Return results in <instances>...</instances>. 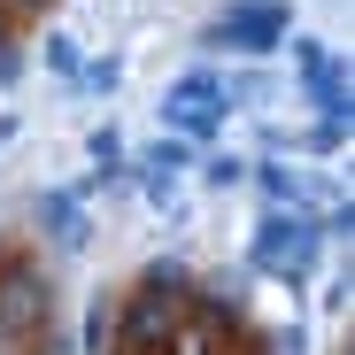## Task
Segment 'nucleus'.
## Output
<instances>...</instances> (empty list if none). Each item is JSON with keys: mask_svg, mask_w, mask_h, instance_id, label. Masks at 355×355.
Segmentation results:
<instances>
[{"mask_svg": "<svg viewBox=\"0 0 355 355\" xmlns=\"http://www.w3.org/2000/svg\"><path fill=\"white\" fill-rule=\"evenodd\" d=\"M39 224L54 248H85V216H78V193H46L39 201Z\"/></svg>", "mask_w": 355, "mask_h": 355, "instance_id": "423d86ee", "label": "nucleus"}, {"mask_svg": "<svg viewBox=\"0 0 355 355\" xmlns=\"http://www.w3.org/2000/svg\"><path fill=\"white\" fill-rule=\"evenodd\" d=\"M78 85H85V93H116V85H124V62H116V54H101V62H78Z\"/></svg>", "mask_w": 355, "mask_h": 355, "instance_id": "9d476101", "label": "nucleus"}, {"mask_svg": "<svg viewBox=\"0 0 355 355\" xmlns=\"http://www.w3.org/2000/svg\"><path fill=\"white\" fill-rule=\"evenodd\" d=\"M201 155H193V139H178V132H162L155 147H147V170H162V178H178V170H193Z\"/></svg>", "mask_w": 355, "mask_h": 355, "instance_id": "0eeeda50", "label": "nucleus"}, {"mask_svg": "<svg viewBox=\"0 0 355 355\" xmlns=\"http://www.w3.org/2000/svg\"><path fill=\"white\" fill-rule=\"evenodd\" d=\"M46 70H62V78H78V46H70L62 31H46Z\"/></svg>", "mask_w": 355, "mask_h": 355, "instance_id": "f8f14e48", "label": "nucleus"}, {"mask_svg": "<svg viewBox=\"0 0 355 355\" xmlns=\"http://www.w3.org/2000/svg\"><path fill=\"white\" fill-rule=\"evenodd\" d=\"M139 193H147V201H170V193H178V178H162V170H139Z\"/></svg>", "mask_w": 355, "mask_h": 355, "instance_id": "ddd939ff", "label": "nucleus"}, {"mask_svg": "<svg viewBox=\"0 0 355 355\" xmlns=\"http://www.w3.org/2000/svg\"><path fill=\"white\" fill-rule=\"evenodd\" d=\"M85 347H93V355L116 347V293H93V309H85Z\"/></svg>", "mask_w": 355, "mask_h": 355, "instance_id": "6e6552de", "label": "nucleus"}, {"mask_svg": "<svg viewBox=\"0 0 355 355\" xmlns=\"http://www.w3.org/2000/svg\"><path fill=\"white\" fill-rule=\"evenodd\" d=\"M8 139H16V116H0V147H8Z\"/></svg>", "mask_w": 355, "mask_h": 355, "instance_id": "2eb2a0df", "label": "nucleus"}, {"mask_svg": "<svg viewBox=\"0 0 355 355\" xmlns=\"http://www.w3.org/2000/svg\"><path fill=\"white\" fill-rule=\"evenodd\" d=\"M108 355H132V347H108Z\"/></svg>", "mask_w": 355, "mask_h": 355, "instance_id": "f3484780", "label": "nucleus"}, {"mask_svg": "<svg viewBox=\"0 0 355 355\" xmlns=\"http://www.w3.org/2000/svg\"><path fill=\"white\" fill-rule=\"evenodd\" d=\"M255 355H278V347H255Z\"/></svg>", "mask_w": 355, "mask_h": 355, "instance_id": "a211bd4d", "label": "nucleus"}, {"mask_svg": "<svg viewBox=\"0 0 355 355\" xmlns=\"http://www.w3.org/2000/svg\"><path fill=\"white\" fill-rule=\"evenodd\" d=\"M248 263H255V278H317V263H324V232H317V216H263L255 224V240H248Z\"/></svg>", "mask_w": 355, "mask_h": 355, "instance_id": "f257e3e1", "label": "nucleus"}, {"mask_svg": "<svg viewBox=\"0 0 355 355\" xmlns=\"http://www.w3.org/2000/svg\"><path fill=\"white\" fill-rule=\"evenodd\" d=\"M255 186H263V201H270L278 216H302L309 201H324V186H309V178L293 170V162H278V155H270V162H255Z\"/></svg>", "mask_w": 355, "mask_h": 355, "instance_id": "39448f33", "label": "nucleus"}, {"mask_svg": "<svg viewBox=\"0 0 355 355\" xmlns=\"http://www.w3.org/2000/svg\"><path fill=\"white\" fill-rule=\"evenodd\" d=\"M85 155H93V170H101V178H116V170H124V132H116V124H93Z\"/></svg>", "mask_w": 355, "mask_h": 355, "instance_id": "1a4fd4ad", "label": "nucleus"}, {"mask_svg": "<svg viewBox=\"0 0 355 355\" xmlns=\"http://www.w3.org/2000/svg\"><path fill=\"white\" fill-rule=\"evenodd\" d=\"M0 324L24 340H31V324H46V278L31 263H0Z\"/></svg>", "mask_w": 355, "mask_h": 355, "instance_id": "20e7f679", "label": "nucleus"}, {"mask_svg": "<svg viewBox=\"0 0 355 355\" xmlns=\"http://www.w3.org/2000/svg\"><path fill=\"white\" fill-rule=\"evenodd\" d=\"M201 178L224 193V186H240V178H248V162H240V155H209V162H201Z\"/></svg>", "mask_w": 355, "mask_h": 355, "instance_id": "9b49d317", "label": "nucleus"}, {"mask_svg": "<svg viewBox=\"0 0 355 355\" xmlns=\"http://www.w3.org/2000/svg\"><path fill=\"white\" fill-rule=\"evenodd\" d=\"M286 31H293L286 0H224V16L209 24V39L232 54H270V46H286Z\"/></svg>", "mask_w": 355, "mask_h": 355, "instance_id": "7ed1b4c3", "label": "nucleus"}, {"mask_svg": "<svg viewBox=\"0 0 355 355\" xmlns=\"http://www.w3.org/2000/svg\"><path fill=\"white\" fill-rule=\"evenodd\" d=\"M224 116H232V93H224V78L216 70H186V78H170V93H162V132H178V139H209V132H224Z\"/></svg>", "mask_w": 355, "mask_h": 355, "instance_id": "f03ea898", "label": "nucleus"}, {"mask_svg": "<svg viewBox=\"0 0 355 355\" xmlns=\"http://www.w3.org/2000/svg\"><path fill=\"white\" fill-rule=\"evenodd\" d=\"M8 16H39V8H54V0H0Z\"/></svg>", "mask_w": 355, "mask_h": 355, "instance_id": "4468645a", "label": "nucleus"}, {"mask_svg": "<svg viewBox=\"0 0 355 355\" xmlns=\"http://www.w3.org/2000/svg\"><path fill=\"white\" fill-rule=\"evenodd\" d=\"M8 24H16V16H8V8H0V39H8Z\"/></svg>", "mask_w": 355, "mask_h": 355, "instance_id": "dca6fc26", "label": "nucleus"}]
</instances>
